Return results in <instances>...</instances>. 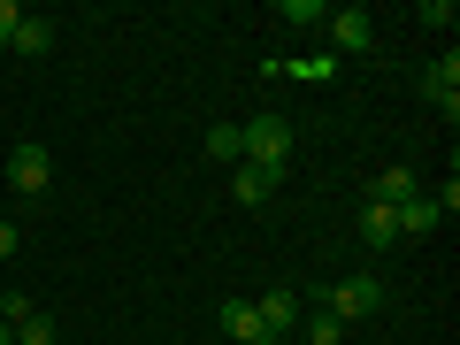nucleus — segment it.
I'll return each mask as SVG.
<instances>
[{"label":"nucleus","mask_w":460,"mask_h":345,"mask_svg":"<svg viewBox=\"0 0 460 345\" xmlns=\"http://www.w3.org/2000/svg\"><path fill=\"white\" fill-rule=\"evenodd\" d=\"M238 146H246L253 169H284V162H292V123H284L277 108H261L253 123H238Z\"/></svg>","instance_id":"nucleus-1"},{"label":"nucleus","mask_w":460,"mask_h":345,"mask_svg":"<svg viewBox=\"0 0 460 345\" xmlns=\"http://www.w3.org/2000/svg\"><path fill=\"white\" fill-rule=\"evenodd\" d=\"M323 307L338 314L345 330H353V323H368V314H384V277H368V269H361V277H338V284L323 292Z\"/></svg>","instance_id":"nucleus-2"},{"label":"nucleus","mask_w":460,"mask_h":345,"mask_svg":"<svg viewBox=\"0 0 460 345\" xmlns=\"http://www.w3.org/2000/svg\"><path fill=\"white\" fill-rule=\"evenodd\" d=\"M8 184H16V199H39L54 184V154L47 146H8Z\"/></svg>","instance_id":"nucleus-3"},{"label":"nucleus","mask_w":460,"mask_h":345,"mask_svg":"<svg viewBox=\"0 0 460 345\" xmlns=\"http://www.w3.org/2000/svg\"><path fill=\"white\" fill-rule=\"evenodd\" d=\"M330 47H338V54H368V47H376V16H368V8H330Z\"/></svg>","instance_id":"nucleus-4"},{"label":"nucleus","mask_w":460,"mask_h":345,"mask_svg":"<svg viewBox=\"0 0 460 345\" xmlns=\"http://www.w3.org/2000/svg\"><path fill=\"white\" fill-rule=\"evenodd\" d=\"M253 314H261V330H299V314H307V299H299L292 284H269V292L253 299Z\"/></svg>","instance_id":"nucleus-5"},{"label":"nucleus","mask_w":460,"mask_h":345,"mask_svg":"<svg viewBox=\"0 0 460 345\" xmlns=\"http://www.w3.org/2000/svg\"><path fill=\"white\" fill-rule=\"evenodd\" d=\"M422 100H429V108H445V115L460 108V54H445V62L422 69Z\"/></svg>","instance_id":"nucleus-6"},{"label":"nucleus","mask_w":460,"mask_h":345,"mask_svg":"<svg viewBox=\"0 0 460 345\" xmlns=\"http://www.w3.org/2000/svg\"><path fill=\"white\" fill-rule=\"evenodd\" d=\"M284 184V169H253V162H238L230 169V199H238V208H261L269 192H277Z\"/></svg>","instance_id":"nucleus-7"},{"label":"nucleus","mask_w":460,"mask_h":345,"mask_svg":"<svg viewBox=\"0 0 460 345\" xmlns=\"http://www.w3.org/2000/svg\"><path fill=\"white\" fill-rule=\"evenodd\" d=\"M368 199H376V208H407V199H422V177H414L407 162H392L376 184H368Z\"/></svg>","instance_id":"nucleus-8"},{"label":"nucleus","mask_w":460,"mask_h":345,"mask_svg":"<svg viewBox=\"0 0 460 345\" xmlns=\"http://www.w3.org/2000/svg\"><path fill=\"white\" fill-rule=\"evenodd\" d=\"M361 246H399V208H376V199H368V208H361Z\"/></svg>","instance_id":"nucleus-9"},{"label":"nucleus","mask_w":460,"mask_h":345,"mask_svg":"<svg viewBox=\"0 0 460 345\" xmlns=\"http://www.w3.org/2000/svg\"><path fill=\"white\" fill-rule=\"evenodd\" d=\"M8 54H23V62L54 54V23H47V16H23V23H16V39H8Z\"/></svg>","instance_id":"nucleus-10"},{"label":"nucleus","mask_w":460,"mask_h":345,"mask_svg":"<svg viewBox=\"0 0 460 345\" xmlns=\"http://www.w3.org/2000/svg\"><path fill=\"white\" fill-rule=\"evenodd\" d=\"M223 330L238 345H253V338H277V330H261V314H253V299H223Z\"/></svg>","instance_id":"nucleus-11"},{"label":"nucleus","mask_w":460,"mask_h":345,"mask_svg":"<svg viewBox=\"0 0 460 345\" xmlns=\"http://www.w3.org/2000/svg\"><path fill=\"white\" fill-rule=\"evenodd\" d=\"M445 223V215H438V199H407V208H399V238H429V230H438Z\"/></svg>","instance_id":"nucleus-12"},{"label":"nucleus","mask_w":460,"mask_h":345,"mask_svg":"<svg viewBox=\"0 0 460 345\" xmlns=\"http://www.w3.org/2000/svg\"><path fill=\"white\" fill-rule=\"evenodd\" d=\"M199 154H208V162H246V146H238V123H215V131L199 138Z\"/></svg>","instance_id":"nucleus-13"},{"label":"nucleus","mask_w":460,"mask_h":345,"mask_svg":"<svg viewBox=\"0 0 460 345\" xmlns=\"http://www.w3.org/2000/svg\"><path fill=\"white\" fill-rule=\"evenodd\" d=\"M299 330H307V345H345V323L330 307H314V314H299Z\"/></svg>","instance_id":"nucleus-14"},{"label":"nucleus","mask_w":460,"mask_h":345,"mask_svg":"<svg viewBox=\"0 0 460 345\" xmlns=\"http://www.w3.org/2000/svg\"><path fill=\"white\" fill-rule=\"evenodd\" d=\"M16 345H62V330H54V314L39 307L31 323H16Z\"/></svg>","instance_id":"nucleus-15"},{"label":"nucleus","mask_w":460,"mask_h":345,"mask_svg":"<svg viewBox=\"0 0 460 345\" xmlns=\"http://www.w3.org/2000/svg\"><path fill=\"white\" fill-rule=\"evenodd\" d=\"M284 23H323V0H277Z\"/></svg>","instance_id":"nucleus-16"},{"label":"nucleus","mask_w":460,"mask_h":345,"mask_svg":"<svg viewBox=\"0 0 460 345\" xmlns=\"http://www.w3.org/2000/svg\"><path fill=\"white\" fill-rule=\"evenodd\" d=\"M31 314H39L31 292H0V323H31Z\"/></svg>","instance_id":"nucleus-17"},{"label":"nucleus","mask_w":460,"mask_h":345,"mask_svg":"<svg viewBox=\"0 0 460 345\" xmlns=\"http://www.w3.org/2000/svg\"><path fill=\"white\" fill-rule=\"evenodd\" d=\"M16 23H23V8H16V0H0V47L16 39Z\"/></svg>","instance_id":"nucleus-18"},{"label":"nucleus","mask_w":460,"mask_h":345,"mask_svg":"<svg viewBox=\"0 0 460 345\" xmlns=\"http://www.w3.org/2000/svg\"><path fill=\"white\" fill-rule=\"evenodd\" d=\"M0 261H16V223L0 215Z\"/></svg>","instance_id":"nucleus-19"},{"label":"nucleus","mask_w":460,"mask_h":345,"mask_svg":"<svg viewBox=\"0 0 460 345\" xmlns=\"http://www.w3.org/2000/svg\"><path fill=\"white\" fill-rule=\"evenodd\" d=\"M0 345H16V323H0Z\"/></svg>","instance_id":"nucleus-20"}]
</instances>
